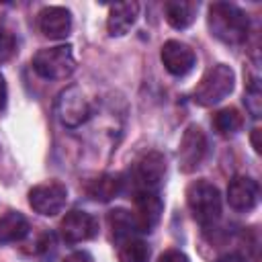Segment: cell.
<instances>
[{
	"label": "cell",
	"instance_id": "6",
	"mask_svg": "<svg viewBox=\"0 0 262 262\" xmlns=\"http://www.w3.org/2000/svg\"><path fill=\"white\" fill-rule=\"evenodd\" d=\"M66 203H68V190L61 182L51 180V182L37 184L29 190V205L39 215L53 217V215L61 213Z\"/></svg>",
	"mask_w": 262,
	"mask_h": 262
},
{
	"label": "cell",
	"instance_id": "15",
	"mask_svg": "<svg viewBox=\"0 0 262 262\" xmlns=\"http://www.w3.org/2000/svg\"><path fill=\"white\" fill-rule=\"evenodd\" d=\"M106 223H108V229H111V237L117 244H121V242H125L129 237H135L139 233V227H137V221H135L133 213L125 211V209L108 211Z\"/></svg>",
	"mask_w": 262,
	"mask_h": 262
},
{
	"label": "cell",
	"instance_id": "27",
	"mask_svg": "<svg viewBox=\"0 0 262 262\" xmlns=\"http://www.w3.org/2000/svg\"><path fill=\"white\" fill-rule=\"evenodd\" d=\"M258 137H260V129H254V131H252V145H254L256 151H260V141H258Z\"/></svg>",
	"mask_w": 262,
	"mask_h": 262
},
{
	"label": "cell",
	"instance_id": "3",
	"mask_svg": "<svg viewBox=\"0 0 262 262\" xmlns=\"http://www.w3.org/2000/svg\"><path fill=\"white\" fill-rule=\"evenodd\" d=\"M233 84H235L233 70L225 63H217L211 70H207V74L201 78V82L192 92V100L201 106H213L231 94Z\"/></svg>",
	"mask_w": 262,
	"mask_h": 262
},
{
	"label": "cell",
	"instance_id": "16",
	"mask_svg": "<svg viewBox=\"0 0 262 262\" xmlns=\"http://www.w3.org/2000/svg\"><path fill=\"white\" fill-rule=\"evenodd\" d=\"M29 221L16 211H8L0 217V246L16 244L29 235Z\"/></svg>",
	"mask_w": 262,
	"mask_h": 262
},
{
	"label": "cell",
	"instance_id": "26",
	"mask_svg": "<svg viewBox=\"0 0 262 262\" xmlns=\"http://www.w3.org/2000/svg\"><path fill=\"white\" fill-rule=\"evenodd\" d=\"M217 262H246L242 256H235V254H227V256H223V258H219Z\"/></svg>",
	"mask_w": 262,
	"mask_h": 262
},
{
	"label": "cell",
	"instance_id": "12",
	"mask_svg": "<svg viewBox=\"0 0 262 262\" xmlns=\"http://www.w3.org/2000/svg\"><path fill=\"white\" fill-rule=\"evenodd\" d=\"M260 188L258 182L248 176H235L227 186V203L239 213H250L258 205Z\"/></svg>",
	"mask_w": 262,
	"mask_h": 262
},
{
	"label": "cell",
	"instance_id": "20",
	"mask_svg": "<svg viewBox=\"0 0 262 262\" xmlns=\"http://www.w3.org/2000/svg\"><path fill=\"white\" fill-rule=\"evenodd\" d=\"M117 246H119V250H117L119 262H147L149 260V248L137 235L129 237Z\"/></svg>",
	"mask_w": 262,
	"mask_h": 262
},
{
	"label": "cell",
	"instance_id": "18",
	"mask_svg": "<svg viewBox=\"0 0 262 262\" xmlns=\"http://www.w3.org/2000/svg\"><path fill=\"white\" fill-rule=\"evenodd\" d=\"M123 178L119 174H102L94 180H90L86 192L90 199L94 201H100V203H106L111 199H115L121 190H123Z\"/></svg>",
	"mask_w": 262,
	"mask_h": 262
},
{
	"label": "cell",
	"instance_id": "4",
	"mask_svg": "<svg viewBox=\"0 0 262 262\" xmlns=\"http://www.w3.org/2000/svg\"><path fill=\"white\" fill-rule=\"evenodd\" d=\"M33 70L45 80H63L76 70V59L70 45L39 49L33 55Z\"/></svg>",
	"mask_w": 262,
	"mask_h": 262
},
{
	"label": "cell",
	"instance_id": "7",
	"mask_svg": "<svg viewBox=\"0 0 262 262\" xmlns=\"http://www.w3.org/2000/svg\"><path fill=\"white\" fill-rule=\"evenodd\" d=\"M133 182L137 190H158L166 176V160L160 151H147L133 166Z\"/></svg>",
	"mask_w": 262,
	"mask_h": 262
},
{
	"label": "cell",
	"instance_id": "23",
	"mask_svg": "<svg viewBox=\"0 0 262 262\" xmlns=\"http://www.w3.org/2000/svg\"><path fill=\"white\" fill-rule=\"evenodd\" d=\"M158 262H188V256L184 252H180V250H166L158 258Z\"/></svg>",
	"mask_w": 262,
	"mask_h": 262
},
{
	"label": "cell",
	"instance_id": "19",
	"mask_svg": "<svg viewBox=\"0 0 262 262\" xmlns=\"http://www.w3.org/2000/svg\"><path fill=\"white\" fill-rule=\"evenodd\" d=\"M244 125V117L239 115L237 108L233 106H227V108H221L215 113L213 117V127L219 135L223 137H229V135H235Z\"/></svg>",
	"mask_w": 262,
	"mask_h": 262
},
{
	"label": "cell",
	"instance_id": "17",
	"mask_svg": "<svg viewBox=\"0 0 262 262\" xmlns=\"http://www.w3.org/2000/svg\"><path fill=\"white\" fill-rule=\"evenodd\" d=\"M199 4L196 2H186V0H172L164 4V14L170 27L174 29H186L188 25H192L194 16H196Z\"/></svg>",
	"mask_w": 262,
	"mask_h": 262
},
{
	"label": "cell",
	"instance_id": "11",
	"mask_svg": "<svg viewBox=\"0 0 262 262\" xmlns=\"http://www.w3.org/2000/svg\"><path fill=\"white\" fill-rule=\"evenodd\" d=\"M162 63H164V68L172 74V76H178V78H182V76H186L192 68H194V63H196V55H194V51L186 45V43H182V41H166L164 45H162Z\"/></svg>",
	"mask_w": 262,
	"mask_h": 262
},
{
	"label": "cell",
	"instance_id": "22",
	"mask_svg": "<svg viewBox=\"0 0 262 262\" xmlns=\"http://www.w3.org/2000/svg\"><path fill=\"white\" fill-rule=\"evenodd\" d=\"M260 102H262V92H260L258 80H250L246 88V106L252 117H260Z\"/></svg>",
	"mask_w": 262,
	"mask_h": 262
},
{
	"label": "cell",
	"instance_id": "13",
	"mask_svg": "<svg viewBox=\"0 0 262 262\" xmlns=\"http://www.w3.org/2000/svg\"><path fill=\"white\" fill-rule=\"evenodd\" d=\"M39 29L49 39H66L72 31V14L63 6H45L39 12Z\"/></svg>",
	"mask_w": 262,
	"mask_h": 262
},
{
	"label": "cell",
	"instance_id": "8",
	"mask_svg": "<svg viewBox=\"0 0 262 262\" xmlns=\"http://www.w3.org/2000/svg\"><path fill=\"white\" fill-rule=\"evenodd\" d=\"M207 154V137L203 133L201 127L196 125H188L186 131L182 133L180 139V147H178V166L182 172H194L203 158Z\"/></svg>",
	"mask_w": 262,
	"mask_h": 262
},
{
	"label": "cell",
	"instance_id": "2",
	"mask_svg": "<svg viewBox=\"0 0 262 262\" xmlns=\"http://www.w3.org/2000/svg\"><path fill=\"white\" fill-rule=\"evenodd\" d=\"M186 205L196 223L211 227L221 217V194L209 180H194L186 188Z\"/></svg>",
	"mask_w": 262,
	"mask_h": 262
},
{
	"label": "cell",
	"instance_id": "5",
	"mask_svg": "<svg viewBox=\"0 0 262 262\" xmlns=\"http://www.w3.org/2000/svg\"><path fill=\"white\" fill-rule=\"evenodd\" d=\"M55 113H57V119L63 127L76 129V127H80L82 123L88 121L90 104H88V100L84 98V94L78 86H70L59 94L57 104H55Z\"/></svg>",
	"mask_w": 262,
	"mask_h": 262
},
{
	"label": "cell",
	"instance_id": "10",
	"mask_svg": "<svg viewBox=\"0 0 262 262\" xmlns=\"http://www.w3.org/2000/svg\"><path fill=\"white\" fill-rule=\"evenodd\" d=\"M162 211H164V203L158 196V192H154V190H137L135 192V211H133V217L137 221L139 233L151 231L160 223Z\"/></svg>",
	"mask_w": 262,
	"mask_h": 262
},
{
	"label": "cell",
	"instance_id": "24",
	"mask_svg": "<svg viewBox=\"0 0 262 262\" xmlns=\"http://www.w3.org/2000/svg\"><path fill=\"white\" fill-rule=\"evenodd\" d=\"M63 262H94V260H92V256L88 252L80 250V252H72L70 256H66Z\"/></svg>",
	"mask_w": 262,
	"mask_h": 262
},
{
	"label": "cell",
	"instance_id": "1",
	"mask_svg": "<svg viewBox=\"0 0 262 262\" xmlns=\"http://www.w3.org/2000/svg\"><path fill=\"white\" fill-rule=\"evenodd\" d=\"M207 25H209L211 35L227 45L244 43L250 31L248 14L229 2H213L209 6Z\"/></svg>",
	"mask_w": 262,
	"mask_h": 262
},
{
	"label": "cell",
	"instance_id": "25",
	"mask_svg": "<svg viewBox=\"0 0 262 262\" xmlns=\"http://www.w3.org/2000/svg\"><path fill=\"white\" fill-rule=\"evenodd\" d=\"M6 98H8V92H6V82H4V76L0 74V113L6 108Z\"/></svg>",
	"mask_w": 262,
	"mask_h": 262
},
{
	"label": "cell",
	"instance_id": "9",
	"mask_svg": "<svg viewBox=\"0 0 262 262\" xmlns=\"http://www.w3.org/2000/svg\"><path fill=\"white\" fill-rule=\"evenodd\" d=\"M59 233L61 239L66 244H80V242H88L98 233V221L94 215L86 213V211H70L61 223H59Z\"/></svg>",
	"mask_w": 262,
	"mask_h": 262
},
{
	"label": "cell",
	"instance_id": "14",
	"mask_svg": "<svg viewBox=\"0 0 262 262\" xmlns=\"http://www.w3.org/2000/svg\"><path fill=\"white\" fill-rule=\"evenodd\" d=\"M137 14H139V4L137 2H119V4H113L108 8V18H106L108 35H113V37L125 35L135 25Z\"/></svg>",
	"mask_w": 262,
	"mask_h": 262
},
{
	"label": "cell",
	"instance_id": "21",
	"mask_svg": "<svg viewBox=\"0 0 262 262\" xmlns=\"http://www.w3.org/2000/svg\"><path fill=\"white\" fill-rule=\"evenodd\" d=\"M16 51H18V41H16L14 31L0 27V63L12 59Z\"/></svg>",
	"mask_w": 262,
	"mask_h": 262
}]
</instances>
